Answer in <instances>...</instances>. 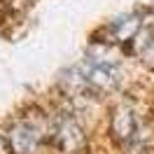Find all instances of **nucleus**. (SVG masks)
Segmentation results:
<instances>
[{"mask_svg":"<svg viewBox=\"0 0 154 154\" xmlns=\"http://www.w3.org/2000/svg\"><path fill=\"white\" fill-rule=\"evenodd\" d=\"M54 143L63 154H79L87 147V135L70 115H58L54 122Z\"/></svg>","mask_w":154,"mask_h":154,"instance_id":"nucleus-2","label":"nucleus"},{"mask_svg":"<svg viewBox=\"0 0 154 154\" xmlns=\"http://www.w3.org/2000/svg\"><path fill=\"white\" fill-rule=\"evenodd\" d=\"M40 138H42V133H40L38 126L28 119H21L12 126L7 143H10L12 154H38Z\"/></svg>","mask_w":154,"mask_h":154,"instance_id":"nucleus-3","label":"nucleus"},{"mask_svg":"<svg viewBox=\"0 0 154 154\" xmlns=\"http://www.w3.org/2000/svg\"><path fill=\"white\" fill-rule=\"evenodd\" d=\"M82 68V75H84V82L87 87L96 89V91H110L119 84V68H117V61H94V58H87L84 63H79Z\"/></svg>","mask_w":154,"mask_h":154,"instance_id":"nucleus-1","label":"nucleus"},{"mask_svg":"<svg viewBox=\"0 0 154 154\" xmlns=\"http://www.w3.org/2000/svg\"><path fill=\"white\" fill-rule=\"evenodd\" d=\"M135 128H138V124H135V115L131 107H117L115 115H112V122H110V131H112V135H115L119 143H128L131 138L135 135Z\"/></svg>","mask_w":154,"mask_h":154,"instance_id":"nucleus-4","label":"nucleus"},{"mask_svg":"<svg viewBox=\"0 0 154 154\" xmlns=\"http://www.w3.org/2000/svg\"><path fill=\"white\" fill-rule=\"evenodd\" d=\"M140 26H143V21H140V17L138 14H128V17H124V19H119L112 23V33H115L117 40H133L135 35H138V30H140Z\"/></svg>","mask_w":154,"mask_h":154,"instance_id":"nucleus-5","label":"nucleus"},{"mask_svg":"<svg viewBox=\"0 0 154 154\" xmlns=\"http://www.w3.org/2000/svg\"><path fill=\"white\" fill-rule=\"evenodd\" d=\"M140 56H143V63H145L147 68H154V35L147 40V45L143 47Z\"/></svg>","mask_w":154,"mask_h":154,"instance_id":"nucleus-6","label":"nucleus"}]
</instances>
